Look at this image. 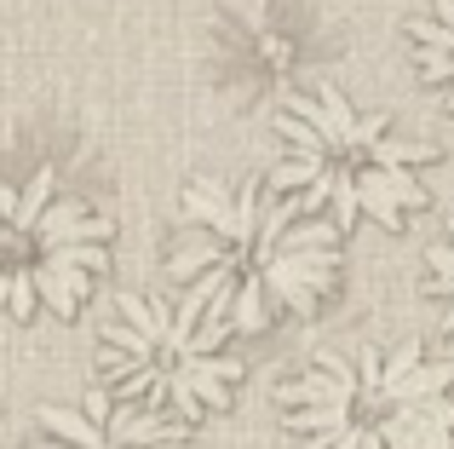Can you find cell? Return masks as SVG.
I'll return each instance as SVG.
<instances>
[{"mask_svg": "<svg viewBox=\"0 0 454 449\" xmlns=\"http://www.w3.org/2000/svg\"><path fill=\"white\" fill-rule=\"evenodd\" d=\"M317 179H328V161H322V156H294V161H277V173H270V191H277V196L310 191Z\"/></svg>", "mask_w": 454, "mask_h": 449, "instance_id": "5bb4252c", "label": "cell"}, {"mask_svg": "<svg viewBox=\"0 0 454 449\" xmlns=\"http://www.w3.org/2000/svg\"><path fill=\"white\" fill-rule=\"evenodd\" d=\"M0 224H6V214H0Z\"/></svg>", "mask_w": 454, "mask_h": 449, "instance_id": "b9f144b4", "label": "cell"}, {"mask_svg": "<svg viewBox=\"0 0 454 449\" xmlns=\"http://www.w3.org/2000/svg\"><path fill=\"white\" fill-rule=\"evenodd\" d=\"M437 23H454V0H437Z\"/></svg>", "mask_w": 454, "mask_h": 449, "instance_id": "e575fe53", "label": "cell"}, {"mask_svg": "<svg viewBox=\"0 0 454 449\" xmlns=\"http://www.w3.org/2000/svg\"><path fill=\"white\" fill-rule=\"evenodd\" d=\"M426 259H432L437 277H426L420 288H426V294H454V248H432Z\"/></svg>", "mask_w": 454, "mask_h": 449, "instance_id": "484cf974", "label": "cell"}, {"mask_svg": "<svg viewBox=\"0 0 454 449\" xmlns=\"http://www.w3.org/2000/svg\"><path fill=\"white\" fill-rule=\"evenodd\" d=\"M52 179H58L52 168H35V173H29V185L18 191V214H12L6 224H18V231H29V236H35V224H41V214L52 208Z\"/></svg>", "mask_w": 454, "mask_h": 449, "instance_id": "8fae6325", "label": "cell"}, {"mask_svg": "<svg viewBox=\"0 0 454 449\" xmlns=\"http://www.w3.org/2000/svg\"><path fill=\"white\" fill-rule=\"evenodd\" d=\"M380 179V191L391 196L397 208H426L432 196H426V185H414V173H403V168H368Z\"/></svg>", "mask_w": 454, "mask_h": 449, "instance_id": "d6986e66", "label": "cell"}, {"mask_svg": "<svg viewBox=\"0 0 454 449\" xmlns=\"http://www.w3.org/2000/svg\"><path fill=\"white\" fill-rule=\"evenodd\" d=\"M35 288H41V305L52 317H75V288H69V271L64 265H46V259H35Z\"/></svg>", "mask_w": 454, "mask_h": 449, "instance_id": "7c38bea8", "label": "cell"}, {"mask_svg": "<svg viewBox=\"0 0 454 449\" xmlns=\"http://www.w3.org/2000/svg\"><path fill=\"white\" fill-rule=\"evenodd\" d=\"M443 335H449V340H454V311H449V317H443Z\"/></svg>", "mask_w": 454, "mask_h": 449, "instance_id": "f35d334b", "label": "cell"}, {"mask_svg": "<svg viewBox=\"0 0 454 449\" xmlns=\"http://www.w3.org/2000/svg\"><path fill=\"white\" fill-rule=\"evenodd\" d=\"M41 427H46V432H58V438L75 444V449H115V444H110V432L92 427V421H87V415H75V409H41Z\"/></svg>", "mask_w": 454, "mask_h": 449, "instance_id": "9c48e42d", "label": "cell"}, {"mask_svg": "<svg viewBox=\"0 0 454 449\" xmlns=\"http://www.w3.org/2000/svg\"><path fill=\"white\" fill-rule=\"evenodd\" d=\"M29 449H75V444H64V438H41V444H29Z\"/></svg>", "mask_w": 454, "mask_h": 449, "instance_id": "8d00e7d4", "label": "cell"}, {"mask_svg": "<svg viewBox=\"0 0 454 449\" xmlns=\"http://www.w3.org/2000/svg\"><path fill=\"white\" fill-rule=\"evenodd\" d=\"M420 340H403V346L397 351H391V358H386V386H397V381H409V374L414 369H420ZM386 386H380V392H386Z\"/></svg>", "mask_w": 454, "mask_h": 449, "instance_id": "603a6c76", "label": "cell"}, {"mask_svg": "<svg viewBox=\"0 0 454 449\" xmlns=\"http://www.w3.org/2000/svg\"><path fill=\"white\" fill-rule=\"evenodd\" d=\"M363 449H386V438H380V427H368V438H363Z\"/></svg>", "mask_w": 454, "mask_h": 449, "instance_id": "d590c367", "label": "cell"}, {"mask_svg": "<svg viewBox=\"0 0 454 449\" xmlns=\"http://www.w3.org/2000/svg\"><path fill=\"white\" fill-rule=\"evenodd\" d=\"M150 449H196V444H184V438H167V444H150Z\"/></svg>", "mask_w": 454, "mask_h": 449, "instance_id": "74e56055", "label": "cell"}, {"mask_svg": "<svg viewBox=\"0 0 454 449\" xmlns=\"http://www.w3.org/2000/svg\"><path fill=\"white\" fill-rule=\"evenodd\" d=\"M259 58H265V64H288V41H282V35H265V41H259Z\"/></svg>", "mask_w": 454, "mask_h": 449, "instance_id": "d6a6232c", "label": "cell"}, {"mask_svg": "<svg viewBox=\"0 0 454 449\" xmlns=\"http://www.w3.org/2000/svg\"><path fill=\"white\" fill-rule=\"evenodd\" d=\"M270 265L288 271L294 282H305L310 294H322V288L333 282V271H340V248H305V254H277Z\"/></svg>", "mask_w": 454, "mask_h": 449, "instance_id": "8992f818", "label": "cell"}, {"mask_svg": "<svg viewBox=\"0 0 454 449\" xmlns=\"http://www.w3.org/2000/svg\"><path fill=\"white\" fill-rule=\"evenodd\" d=\"M46 265H75V271H110V254H104V242H64V248H46Z\"/></svg>", "mask_w": 454, "mask_h": 449, "instance_id": "ac0fdd59", "label": "cell"}, {"mask_svg": "<svg viewBox=\"0 0 454 449\" xmlns=\"http://www.w3.org/2000/svg\"><path fill=\"white\" fill-rule=\"evenodd\" d=\"M356 196H363V214L374 219V224H386V231H403V208L391 202L386 191H380V179L368 168H356Z\"/></svg>", "mask_w": 454, "mask_h": 449, "instance_id": "9a60e30c", "label": "cell"}, {"mask_svg": "<svg viewBox=\"0 0 454 449\" xmlns=\"http://www.w3.org/2000/svg\"><path fill=\"white\" fill-rule=\"evenodd\" d=\"M184 214L201 219L213 236H224L231 248H254V242H247V231H242V219H236V202H224L213 185H190V191H184Z\"/></svg>", "mask_w": 454, "mask_h": 449, "instance_id": "7a4b0ae2", "label": "cell"}, {"mask_svg": "<svg viewBox=\"0 0 454 449\" xmlns=\"http://www.w3.org/2000/svg\"><path fill=\"white\" fill-rule=\"evenodd\" d=\"M363 398V381L356 374H328V369H310L300 381L277 386V404L300 409V404H356Z\"/></svg>", "mask_w": 454, "mask_h": 449, "instance_id": "6da1fadb", "label": "cell"}, {"mask_svg": "<svg viewBox=\"0 0 454 449\" xmlns=\"http://www.w3.org/2000/svg\"><path fill=\"white\" fill-rule=\"evenodd\" d=\"M356 381H363V392H380V386H386V358H380L374 346L356 351Z\"/></svg>", "mask_w": 454, "mask_h": 449, "instance_id": "83f0119b", "label": "cell"}, {"mask_svg": "<svg viewBox=\"0 0 454 449\" xmlns=\"http://www.w3.org/2000/svg\"><path fill=\"white\" fill-rule=\"evenodd\" d=\"M397 415L414 427L420 449H454V404H449V398H426V404H397Z\"/></svg>", "mask_w": 454, "mask_h": 449, "instance_id": "277c9868", "label": "cell"}, {"mask_svg": "<svg viewBox=\"0 0 454 449\" xmlns=\"http://www.w3.org/2000/svg\"><path fill=\"white\" fill-rule=\"evenodd\" d=\"M414 64H420V75H426V81H454V52L420 46V52H414Z\"/></svg>", "mask_w": 454, "mask_h": 449, "instance_id": "f1b7e54d", "label": "cell"}, {"mask_svg": "<svg viewBox=\"0 0 454 449\" xmlns=\"http://www.w3.org/2000/svg\"><path fill=\"white\" fill-rule=\"evenodd\" d=\"M265 294H270V282H265V271L254 265V277H242V288H236V311H231L236 335H265V323H270Z\"/></svg>", "mask_w": 454, "mask_h": 449, "instance_id": "52a82bcc", "label": "cell"}, {"mask_svg": "<svg viewBox=\"0 0 454 449\" xmlns=\"http://www.w3.org/2000/svg\"><path fill=\"white\" fill-rule=\"evenodd\" d=\"M282 427L294 438H310V432H345L351 427V404H300L282 415Z\"/></svg>", "mask_w": 454, "mask_h": 449, "instance_id": "ba28073f", "label": "cell"}, {"mask_svg": "<svg viewBox=\"0 0 454 449\" xmlns=\"http://www.w3.org/2000/svg\"><path fill=\"white\" fill-rule=\"evenodd\" d=\"M386 127H391L386 110H380V115H363V122H356V156H363V150H374L380 138H386Z\"/></svg>", "mask_w": 454, "mask_h": 449, "instance_id": "1f68e13d", "label": "cell"}, {"mask_svg": "<svg viewBox=\"0 0 454 449\" xmlns=\"http://www.w3.org/2000/svg\"><path fill=\"white\" fill-rule=\"evenodd\" d=\"M259 271H265V282H270V294H277V305H288V311H300V317L317 311V294H310L305 282H294L288 271H277V265H259Z\"/></svg>", "mask_w": 454, "mask_h": 449, "instance_id": "ffe728a7", "label": "cell"}, {"mask_svg": "<svg viewBox=\"0 0 454 449\" xmlns=\"http://www.w3.org/2000/svg\"><path fill=\"white\" fill-rule=\"evenodd\" d=\"M178 374H184V386H190V392H196L207 409H224V404H231V386H224V381H213V374H196V369H184V363H178Z\"/></svg>", "mask_w": 454, "mask_h": 449, "instance_id": "cb8c5ba5", "label": "cell"}, {"mask_svg": "<svg viewBox=\"0 0 454 449\" xmlns=\"http://www.w3.org/2000/svg\"><path fill=\"white\" fill-rule=\"evenodd\" d=\"M242 248H224V242H213V231L207 224H190L184 231V242L167 254V271L173 277H201V271H213V265H224V259H236Z\"/></svg>", "mask_w": 454, "mask_h": 449, "instance_id": "3957f363", "label": "cell"}, {"mask_svg": "<svg viewBox=\"0 0 454 449\" xmlns=\"http://www.w3.org/2000/svg\"><path fill=\"white\" fill-rule=\"evenodd\" d=\"M363 438H368V427H356V421H351V427L333 438V449H363Z\"/></svg>", "mask_w": 454, "mask_h": 449, "instance_id": "836d02e7", "label": "cell"}, {"mask_svg": "<svg viewBox=\"0 0 454 449\" xmlns=\"http://www.w3.org/2000/svg\"><path fill=\"white\" fill-rule=\"evenodd\" d=\"M270 127H277V133H288V145H294V156H322L328 161V138L317 133V127L305 122V115H294V110H282V115H270Z\"/></svg>", "mask_w": 454, "mask_h": 449, "instance_id": "2e32d148", "label": "cell"}, {"mask_svg": "<svg viewBox=\"0 0 454 449\" xmlns=\"http://www.w3.org/2000/svg\"><path fill=\"white\" fill-rule=\"evenodd\" d=\"M454 381V363H420V369L409 374V381L386 386V392H374L380 409H397V404H426V398H443Z\"/></svg>", "mask_w": 454, "mask_h": 449, "instance_id": "5b68a950", "label": "cell"}, {"mask_svg": "<svg viewBox=\"0 0 454 449\" xmlns=\"http://www.w3.org/2000/svg\"><path fill=\"white\" fill-rule=\"evenodd\" d=\"M115 311H121L133 328H145L155 346H167V328H173V311H167V305H155V300H145V294L127 288V294H115Z\"/></svg>", "mask_w": 454, "mask_h": 449, "instance_id": "30bf717a", "label": "cell"}, {"mask_svg": "<svg viewBox=\"0 0 454 449\" xmlns=\"http://www.w3.org/2000/svg\"><path fill=\"white\" fill-rule=\"evenodd\" d=\"M0 305H6L12 317H35V305H41L35 265H6V277H0Z\"/></svg>", "mask_w": 454, "mask_h": 449, "instance_id": "4fadbf2b", "label": "cell"}, {"mask_svg": "<svg viewBox=\"0 0 454 449\" xmlns=\"http://www.w3.org/2000/svg\"><path fill=\"white\" fill-rule=\"evenodd\" d=\"M409 35L420 46H437V52H454V23H437V18H414Z\"/></svg>", "mask_w": 454, "mask_h": 449, "instance_id": "d4e9b609", "label": "cell"}, {"mask_svg": "<svg viewBox=\"0 0 454 449\" xmlns=\"http://www.w3.org/2000/svg\"><path fill=\"white\" fill-rule=\"evenodd\" d=\"M173 363H184V369H196V374H213V381H224V386L242 381V363L219 358V351H207V358H173Z\"/></svg>", "mask_w": 454, "mask_h": 449, "instance_id": "7402d4cb", "label": "cell"}, {"mask_svg": "<svg viewBox=\"0 0 454 449\" xmlns=\"http://www.w3.org/2000/svg\"><path fill=\"white\" fill-rule=\"evenodd\" d=\"M449 248H454V224H449Z\"/></svg>", "mask_w": 454, "mask_h": 449, "instance_id": "ab89813d", "label": "cell"}, {"mask_svg": "<svg viewBox=\"0 0 454 449\" xmlns=\"http://www.w3.org/2000/svg\"><path fill=\"white\" fill-rule=\"evenodd\" d=\"M368 156H374V168H403V161H437L443 150L426 145V138H414V145H409V138H380Z\"/></svg>", "mask_w": 454, "mask_h": 449, "instance_id": "e0dca14e", "label": "cell"}, {"mask_svg": "<svg viewBox=\"0 0 454 449\" xmlns=\"http://www.w3.org/2000/svg\"><path fill=\"white\" fill-rule=\"evenodd\" d=\"M380 438H386V449H420V438H414V427L397 415V409H386V421H380Z\"/></svg>", "mask_w": 454, "mask_h": 449, "instance_id": "4316f807", "label": "cell"}, {"mask_svg": "<svg viewBox=\"0 0 454 449\" xmlns=\"http://www.w3.org/2000/svg\"><path fill=\"white\" fill-rule=\"evenodd\" d=\"M0 277H6V265H0Z\"/></svg>", "mask_w": 454, "mask_h": 449, "instance_id": "60d3db41", "label": "cell"}, {"mask_svg": "<svg viewBox=\"0 0 454 449\" xmlns=\"http://www.w3.org/2000/svg\"><path fill=\"white\" fill-rule=\"evenodd\" d=\"M104 346H115V351H133V358H161V346H155V340L145 335V328H133V323H127V317H121V323H104Z\"/></svg>", "mask_w": 454, "mask_h": 449, "instance_id": "44dd1931", "label": "cell"}, {"mask_svg": "<svg viewBox=\"0 0 454 449\" xmlns=\"http://www.w3.org/2000/svg\"><path fill=\"white\" fill-rule=\"evenodd\" d=\"M115 409H121V404H115L110 386H87V421H92V427H110Z\"/></svg>", "mask_w": 454, "mask_h": 449, "instance_id": "f546056e", "label": "cell"}, {"mask_svg": "<svg viewBox=\"0 0 454 449\" xmlns=\"http://www.w3.org/2000/svg\"><path fill=\"white\" fill-rule=\"evenodd\" d=\"M219 340H231V323H201L196 335H190L184 358H207V351H219Z\"/></svg>", "mask_w": 454, "mask_h": 449, "instance_id": "4dcf8cb0", "label": "cell"}]
</instances>
